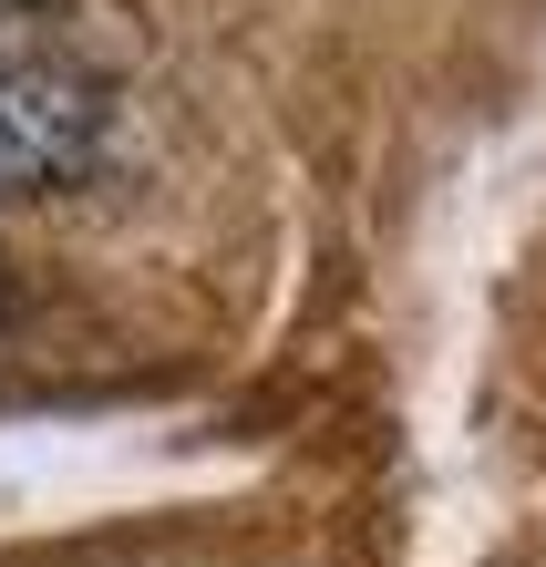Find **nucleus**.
<instances>
[{
	"label": "nucleus",
	"instance_id": "nucleus-1",
	"mask_svg": "<svg viewBox=\"0 0 546 567\" xmlns=\"http://www.w3.org/2000/svg\"><path fill=\"white\" fill-rule=\"evenodd\" d=\"M104 155V83L62 42L0 31V196H52Z\"/></svg>",
	"mask_w": 546,
	"mask_h": 567
},
{
	"label": "nucleus",
	"instance_id": "nucleus-2",
	"mask_svg": "<svg viewBox=\"0 0 546 567\" xmlns=\"http://www.w3.org/2000/svg\"><path fill=\"white\" fill-rule=\"evenodd\" d=\"M11 11H31V0H0V21H11Z\"/></svg>",
	"mask_w": 546,
	"mask_h": 567
}]
</instances>
